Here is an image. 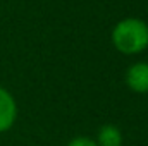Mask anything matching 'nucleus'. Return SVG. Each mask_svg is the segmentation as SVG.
<instances>
[{
  "label": "nucleus",
  "mask_w": 148,
  "mask_h": 146,
  "mask_svg": "<svg viewBox=\"0 0 148 146\" xmlns=\"http://www.w3.org/2000/svg\"><path fill=\"white\" fill-rule=\"evenodd\" d=\"M112 45L124 55H138L148 48V24L138 17H126L112 29Z\"/></svg>",
  "instance_id": "1"
},
{
  "label": "nucleus",
  "mask_w": 148,
  "mask_h": 146,
  "mask_svg": "<svg viewBox=\"0 0 148 146\" xmlns=\"http://www.w3.org/2000/svg\"><path fill=\"white\" fill-rule=\"evenodd\" d=\"M126 84L138 95L148 93V62H136L126 71Z\"/></svg>",
  "instance_id": "2"
},
{
  "label": "nucleus",
  "mask_w": 148,
  "mask_h": 146,
  "mask_svg": "<svg viewBox=\"0 0 148 146\" xmlns=\"http://www.w3.org/2000/svg\"><path fill=\"white\" fill-rule=\"evenodd\" d=\"M17 119V105L10 91L0 86V132L9 131Z\"/></svg>",
  "instance_id": "3"
},
{
  "label": "nucleus",
  "mask_w": 148,
  "mask_h": 146,
  "mask_svg": "<svg viewBox=\"0 0 148 146\" xmlns=\"http://www.w3.org/2000/svg\"><path fill=\"white\" fill-rule=\"evenodd\" d=\"M97 145L98 146H122V132L117 126H102L97 134Z\"/></svg>",
  "instance_id": "4"
},
{
  "label": "nucleus",
  "mask_w": 148,
  "mask_h": 146,
  "mask_svg": "<svg viewBox=\"0 0 148 146\" xmlns=\"http://www.w3.org/2000/svg\"><path fill=\"white\" fill-rule=\"evenodd\" d=\"M67 146H98V145H97L95 139H90V138H86V136H79V138L71 139Z\"/></svg>",
  "instance_id": "5"
}]
</instances>
